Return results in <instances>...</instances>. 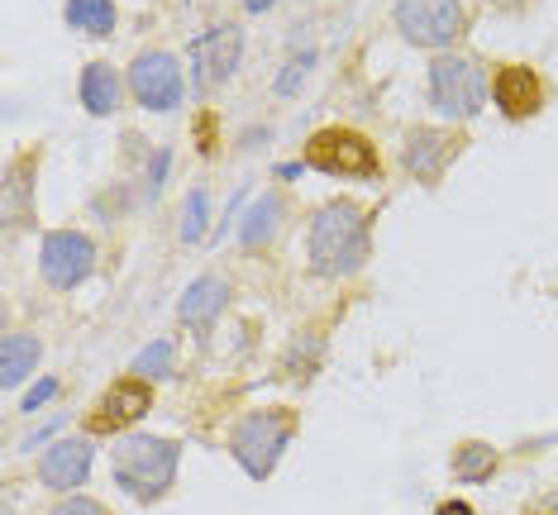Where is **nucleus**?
Masks as SVG:
<instances>
[{"instance_id": "obj_20", "label": "nucleus", "mask_w": 558, "mask_h": 515, "mask_svg": "<svg viewBox=\"0 0 558 515\" xmlns=\"http://www.w3.org/2000/svg\"><path fill=\"white\" fill-rule=\"evenodd\" d=\"M62 20L72 29L92 34V39H110L120 24V10H116V0H62Z\"/></svg>"}, {"instance_id": "obj_28", "label": "nucleus", "mask_w": 558, "mask_h": 515, "mask_svg": "<svg viewBox=\"0 0 558 515\" xmlns=\"http://www.w3.org/2000/svg\"><path fill=\"white\" fill-rule=\"evenodd\" d=\"M525 515H558V492H544L525 506Z\"/></svg>"}, {"instance_id": "obj_24", "label": "nucleus", "mask_w": 558, "mask_h": 515, "mask_svg": "<svg viewBox=\"0 0 558 515\" xmlns=\"http://www.w3.org/2000/svg\"><path fill=\"white\" fill-rule=\"evenodd\" d=\"M48 515H110V506H100L96 496H77V492H72V496H62Z\"/></svg>"}, {"instance_id": "obj_7", "label": "nucleus", "mask_w": 558, "mask_h": 515, "mask_svg": "<svg viewBox=\"0 0 558 515\" xmlns=\"http://www.w3.org/2000/svg\"><path fill=\"white\" fill-rule=\"evenodd\" d=\"M130 96L154 115H168V110L182 106L186 96V77H182V62H177L168 48H144L130 62Z\"/></svg>"}, {"instance_id": "obj_30", "label": "nucleus", "mask_w": 558, "mask_h": 515, "mask_svg": "<svg viewBox=\"0 0 558 515\" xmlns=\"http://www.w3.org/2000/svg\"><path fill=\"white\" fill-rule=\"evenodd\" d=\"M277 5V0H248V10H253V15H263V10H272Z\"/></svg>"}, {"instance_id": "obj_6", "label": "nucleus", "mask_w": 558, "mask_h": 515, "mask_svg": "<svg viewBox=\"0 0 558 515\" xmlns=\"http://www.w3.org/2000/svg\"><path fill=\"white\" fill-rule=\"evenodd\" d=\"M391 24L401 29L405 44L429 48V53H449L468 34V10L463 0H397Z\"/></svg>"}, {"instance_id": "obj_9", "label": "nucleus", "mask_w": 558, "mask_h": 515, "mask_svg": "<svg viewBox=\"0 0 558 515\" xmlns=\"http://www.w3.org/2000/svg\"><path fill=\"white\" fill-rule=\"evenodd\" d=\"M154 410V382L148 377H120L96 396V406L86 410V430L92 434H130L138 420Z\"/></svg>"}, {"instance_id": "obj_17", "label": "nucleus", "mask_w": 558, "mask_h": 515, "mask_svg": "<svg viewBox=\"0 0 558 515\" xmlns=\"http://www.w3.org/2000/svg\"><path fill=\"white\" fill-rule=\"evenodd\" d=\"M282 216H287V200L277 192H263L253 206L244 210V224H239V244L248 248V254H258V248H268L277 230H282Z\"/></svg>"}, {"instance_id": "obj_12", "label": "nucleus", "mask_w": 558, "mask_h": 515, "mask_svg": "<svg viewBox=\"0 0 558 515\" xmlns=\"http://www.w3.org/2000/svg\"><path fill=\"white\" fill-rule=\"evenodd\" d=\"M544 77L530 62H501L497 72H492V106L501 110L511 124L520 120H535L544 110Z\"/></svg>"}, {"instance_id": "obj_1", "label": "nucleus", "mask_w": 558, "mask_h": 515, "mask_svg": "<svg viewBox=\"0 0 558 515\" xmlns=\"http://www.w3.org/2000/svg\"><path fill=\"white\" fill-rule=\"evenodd\" d=\"M367 258H373V220H367V210L349 196L325 200L311 216V234H306L311 272L325 282H344L359 278Z\"/></svg>"}, {"instance_id": "obj_26", "label": "nucleus", "mask_w": 558, "mask_h": 515, "mask_svg": "<svg viewBox=\"0 0 558 515\" xmlns=\"http://www.w3.org/2000/svg\"><path fill=\"white\" fill-rule=\"evenodd\" d=\"M53 396H58V382H53V377H44V382H39V387H34L29 396L20 401V410H29V416H34V410H39L44 401H53Z\"/></svg>"}, {"instance_id": "obj_3", "label": "nucleus", "mask_w": 558, "mask_h": 515, "mask_svg": "<svg viewBox=\"0 0 558 515\" xmlns=\"http://www.w3.org/2000/svg\"><path fill=\"white\" fill-rule=\"evenodd\" d=\"M301 430V410L291 406H263V410H244L230 430V458L244 468L253 482H268L277 473V463L291 449V439Z\"/></svg>"}, {"instance_id": "obj_11", "label": "nucleus", "mask_w": 558, "mask_h": 515, "mask_svg": "<svg viewBox=\"0 0 558 515\" xmlns=\"http://www.w3.org/2000/svg\"><path fill=\"white\" fill-rule=\"evenodd\" d=\"M239 58H244V29L239 24H206L192 39V82L201 91L225 86L234 77Z\"/></svg>"}, {"instance_id": "obj_14", "label": "nucleus", "mask_w": 558, "mask_h": 515, "mask_svg": "<svg viewBox=\"0 0 558 515\" xmlns=\"http://www.w3.org/2000/svg\"><path fill=\"white\" fill-rule=\"evenodd\" d=\"M225 306H230V282H225L220 272H201L196 282H186L182 301H177V316H182L186 330L210 334L215 320L225 316Z\"/></svg>"}, {"instance_id": "obj_16", "label": "nucleus", "mask_w": 558, "mask_h": 515, "mask_svg": "<svg viewBox=\"0 0 558 515\" xmlns=\"http://www.w3.org/2000/svg\"><path fill=\"white\" fill-rule=\"evenodd\" d=\"M124 91H130V77H120V72L110 68V62H86V68H82L77 96H82L86 115H96V120L116 115L120 100H124Z\"/></svg>"}, {"instance_id": "obj_5", "label": "nucleus", "mask_w": 558, "mask_h": 515, "mask_svg": "<svg viewBox=\"0 0 558 515\" xmlns=\"http://www.w3.org/2000/svg\"><path fill=\"white\" fill-rule=\"evenodd\" d=\"M306 168L344 182H377L383 177V154L367 134L349 130V124H325L306 139Z\"/></svg>"}, {"instance_id": "obj_4", "label": "nucleus", "mask_w": 558, "mask_h": 515, "mask_svg": "<svg viewBox=\"0 0 558 515\" xmlns=\"http://www.w3.org/2000/svg\"><path fill=\"white\" fill-rule=\"evenodd\" d=\"M487 96H492V77L477 58L435 53V62H429V106H435L444 120H453V124L477 120Z\"/></svg>"}, {"instance_id": "obj_8", "label": "nucleus", "mask_w": 558, "mask_h": 515, "mask_svg": "<svg viewBox=\"0 0 558 515\" xmlns=\"http://www.w3.org/2000/svg\"><path fill=\"white\" fill-rule=\"evenodd\" d=\"M96 238L82 230H53L39 244V272L53 292H77V286L96 272Z\"/></svg>"}, {"instance_id": "obj_13", "label": "nucleus", "mask_w": 558, "mask_h": 515, "mask_svg": "<svg viewBox=\"0 0 558 515\" xmlns=\"http://www.w3.org/2000/svg\"><path fill=\"white\" fill-rule=\"evenodd\" d=\"M92 458H96V449H92V439H58V444H48L44 449V458H39V482L48 487V492H58V496H72L77 487L92 477Z\"/></svg>"}, {"instance_id": "obj_22", "label": "nucleus", "mask_w": 558, "mask_h": 515, "mask_svg": "<svg viewBox=\"0 0 558 515\" xmlns=\"http://www.w3.org/2000/svg\"><path fill=\"white\" fill-rule=\"evenodd\" d=\"M172 363H177V344L172 339H154L148 348H138L134 372L148 377V382H162V377H172Z\"/></svg>"}, {"instance_id": "obj_18", "label": "nucleus", "mask_w": 558, "mask_h": 515, "mask_svg": "<svg viewBox=\"0 0 558 515\" xmlns=\"http://www.w3.org/2000/svg\"><path fill=\"white\" fill-rule=\"evenodd\" d=\"M39 358H44V344L34 334H5L0 339V387L15 392L20 382H29Z\"/></svg>"}, {"instance_id": "obj_2", "label": "nucleus", "mask_w": 558, "mask_h": 515, "mask_svg": "<svg viewBox=\"0 0 558 515\" xmlns=\"http://www.w3.org/2000/svg\"><path fill=\"white\" fill-rule=\"evenodd\" d=\"M177 468H182V444L177 439L130 430V434H116V444H110V473H116L120 492L144 501V506L172 492Z\"/></svg>"}, {"instance_id": "obj_21", "label": "nucleus", "mask_w": 558, "mask_h": 515, "mask_svg": "<svg viewBox=\"0 0 558 515\" xmlns=\"http://www.w3.org/2000/svg\"><path fill=\"white\" fill-rule=\"evenodd\" d=\"M320 363H325V339L320 334H296L282 354V372L291 377V382H311V377L320 372Z\"/></svg>"}, {"instance_id": "obj_19", "label": "nucleus", "mask_w": 558, "mask_h": 515, "mask_svg": "<svg viewBox=\"0 0 558 515\" xmlns=\"http://www.w3.org/2000/svg\"><path fill=\"white\" fill-rule=\"evenodd\" d=\"M449 468H453V482L482 487V482H492V473L501 468V454L487 444V439H463V444H453Z\"/></svg>"}, {"instance_id": "obj_10", "label": "nucleus", "mask_w": 558, "mask_h": 515, "mask_svg": "<svg viewBox=\"0 0 558 515\" xmlns=\"http://www.w3.org/2000/svg\"><path fill=\"white\" fill-rule=\"evenodd\" d=\"M463 134L459 130H439V124H415L401 139V168L411 172L421 186H439L444 172L459 162L463 154Z\"/></svg>"}, {"instance_id": "obj_29", "label": "nucleus", "mask_w": 558, "mask_h": 515, "mask_svg": "<svg viewBox=\"0 0 558 515\" xmlns=\"http://www.w3.org/2000/svg\"><path fill=\"white\" fill-rule=\"evenodd\" d=\"M435 515H473V511H468V506H463V501H444V506H439Z\"/></svg>"}, {"instance_id": "obj_23", "label": "nucleus", "mask_w": 558, "mask_h": 515, "mask_svg": "<svg viewBox=\"0 0 558 515\" xmlns=\"http://www.w3.org/2000/svg\"><path fill=\"white\" fill-rule=\"evenodd\" d=\"M206 192H201V186H192V192H186V200H182V238L186 244H196L201 234H206Z\"/></svg>"}, {"instance_id": "obj_25", "label": "nucleus", "mask_w": 558, "mask_h": 515, "mask_svg": "<svg viewBox=\"0 0 558 515\" xmlns=\"http://www.w3.org/2000/svg\"><path fill=\"white\" fill-rule=\"evenodd\" d=\"M311 58H315V53H301V58H291V62H287V72H282V82H277V91H282V96H291V91H296V77H306Z\"/></svg>"}, {"instance_id": "obj_15", "label": "nucleus", "mask_w": 558, "mask_h": 515, "mask_svg": "<svg viewBox=\"0 0 558 515\" xmlns=\"http://www.w3.org/2000/svg\"><path fill=\"white\" fill-rule=\"evenodd\" d=\"M34 168L39 158L20 154L5 162V186H0V210H5V230H24L34 220Z\"/></svg>"}, {"instance_id": "obj_27", "label": "nucleus", "mask_w": 558, "mask_h": 515, "mask_svg": "<svg viewBox=\"0 0 558 515\" xmlns=\"http://www.w3.org/2000/svg\"><path fill=\"white\" fill-rule=\"evenodd\" d=\"M196 139H201V154L210 158V154H215V115H210V110L196 120Z\"/></svg>"}]
</instances>
